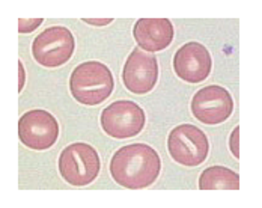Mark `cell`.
Wrapping results in <instances>:
<instances>
[{
  "label": "cell",
  "mask_w": 262,
  "mask_h": 208,
  "mask_svg": "<svg viewBox=\"0 0 262 208\" xmlns=\"http://www.w3.org/2000/svg\"><path fill=\"white\" fill-rule=\"evenodd\" d=\"M110 175L124 189L139 190L152 186L162 171L159 152L145 143H133L118 149L110 160Z\"/></svg>",
  "instance_id": "1"
},
{
  "label": "cell",
  "mask_w": 262,
  "mask_h": 208,
  "mask_svg": "<svg viewBox=\"0 0 262 208\" xmlns=\"http://www.w3.org/2000/svg\"><path fill=\"white\" fill-rule=\"evenodd\" d=\"M115 88L113 74L98 61H88L77 65L69 77L71 95L85 106H98L106 101Z\"/></svg>",
  "instance_id": "2"
},
{
  "label": "cell",
  "mask_w": 262,
  "mask_h": 208,
  "mask_svg": "<svg viewBox=\"0 0 262 208\" xmlns=\"http://www.w3.org/2000/svg\"><path fill=\"white\" fill-rule=\"evenodd\" d=\"M58 163L62 179L75 187H85L94 183L101 169L97 149L83 142L68 145L61 152Z\"/></svg>",
  "instance_id": "3"
},
{
  "label": "cell",
  "mask_w": 262,
  "mask_h": 208,
  "mask_svg": "<svg viewBox=\"0 0 262 208\" xmlns=\"http://www.w3.org/2000/svg\"><path fill=\"white\" fill-rule=\"evenodd\" d=\"M167 151L178 165L196 168L206 160L209 142L206 135L196 125L181 124L169 133Z\"/></svg>",
  "instance_id": "4"
},
{
  "label": "cell",
  "mask_w": 262,
  "mask_h": 208,
  "mask_svg": "<svg viewBox=\"0 0 262 208\" xmlns=\"http://www.w3.org/2000/svg\"><path fill=\"white\" fill-rule=\"evenodd\" d=\"M101 128L109 138L130 139L142 133L146 124L145 110L134 101L121 100L109 104L99 116Z\"/></svg>",
  "instance_id": "5"
},
{
  "label": "cell",
  "mask_w": 262,
  "mask_h": 208,
  "mask_svg": "<svg viewBox=\"0 0 262 208\" xmlns=\"http://www.w3.org/2000/svg\"><path fill=\"white\" fill-rule=\"evenodd\" d=\"M75 48L72 32L64 26H51L33 39V59L44 68H59L71 59Z\"/></svg>",
  "instance_id": "6"
},
{
  "label": "cell",
  "mask_w": 262,
  "mask_h": 208,
  "mask_svg": "<svg viewBox=\"0 0 262 208\" xmlns=\"http://www.w3.org/2000/svg\"><path fill=\"white\" fill-rule=\"evenodd\" d=\"M59 122L47 110L33 109L18 121V138L21 143L35 151L51 148L59 139Z\"/></svg>",
  "instance_id": "7"
},
{
  "label": "cell",
  "mask_w": 262,
  "mask_h": 208,
  "mask_svg": "<svg viewBox=\"0 0 262 208\" xmlns=\"http://www.w3.org/2000/svg\"><path fill=\"white\" fill-rule=\"evenodd\" d=\"M192 113L199 122L217 125L229 119L233 112V100L228 89L209 85L199 89L192 100Z\"/></svg>",
  "instance_id": "8"
},
{
  "label": "cell",
  "mask_w": 262,
  "mask_h": 208,
  "mask_svg": "<svg viewBox=\"0 0 262 208\" xmlns=\"http://www.w3.org/2000/svg\"><path fill=\"white\" fill-rule=\"evenodd\" d=\"M159 80V62L154 55H149L140 48L130 53L122 69V83L136 95H145L151 92Z\"/></svg>",
  "instance_id": "9"
},
{
  "label": "cell",
  "mask_w": 262,
  "mask_h": 208,
  "mask_svg": "<svg viewBox=\"0 0 262 208\" xmlns=\"http://www.w3.org/2000/svg\"><path fill=\"white\" fill-rule=\"evenodd\" d=\"M213 68L209 51L200 42L192 41L179 47L173 56L175 74L187 83H200L208 79Z\"/></svg>",
  "instance_id": "10"
},
{
  "label": "cell",
  "mask_w": 262,
  "mask_h": 208,
  "mask_svg": "<svg viewBox=\"0 0 262 208\" xmlns=\"http://www.w3.org/2000/svg\"><path fill=\"white\" fill-rule=\"evenodd\" d=\"M173 24L167 18H140L133 28V36L143 51H162L173 41Z\"/></svg>",
  "instance_id": "11"
},
{
  "label": "cell",
  "mask_w": 262,
  "mask_h": 208,
  "mask_svg": "<svg viewBox=\"0 0 262 208\" xmlns=\"http://www.w3.org/2000/svg\"><path fill=\"white\" fill-rule=\"evenodd\" d=\"M199 189L202 190H238L240 176L235 171L225 166L206 168L199 176Z\"/></svg>",
  "instance_id": "12"
},
{
  "label": "cell",
  "mask_w": 262,
  "mask_h": 208,
  "mask_svg": "<svg viewBox=\"0 0 262 208\" xmlns=\"http://www.w3.org/2000/svg\"><path fill=\"white\" fill-rule=\"evenodd\" d=\"M44 23L42 18H20L18 20V32L20 34H32Z\"/></svg>",
  "instance_id": "13"
},
{
  "label": "cell",
  "mask_w": 262,
  "mask_h": 208,
  "mask_svg": "<svg viewBox=\"0 0 262 208\" xmlns=\"http://www.w3.org/2000/svg\"><path fill=\"white\" fill-rule=\"evenodd\" d=\"M229 149L235 159H240V127H235L230 133Z\"/></svg>",
  "instance_id": "14"
},
{
  "label": "cell",
  "mask_w": 262,
  "mask_h": 208,
  "mask_svg": "<svg viewBox=\"0 0 262 208\" xmlns=\"http://www.w3.org/2000/svg\"><path fill=\"white\" fill-rule=\"evenodd\" d=\"M112 21H113L112 18H83V23L91 26H107Z\"/></svg>",
  "instance_id": "15"
},
{
  "label": "cell",
  "mask_w": 262,
  "mask_h": 208,
  "mask_svg": "<svg viewBox=\"0 0 262 208\" xmlns=\"http://www.w3.org/2000/svg\"><path fill=\"white\" fill-rule=\"evenodd\" d=\"M24 83H26V72H24L23 62H21V61H18V92H21V91H23Z\"/></svg>",
  "instance_id": "16"
}]
</instances>
